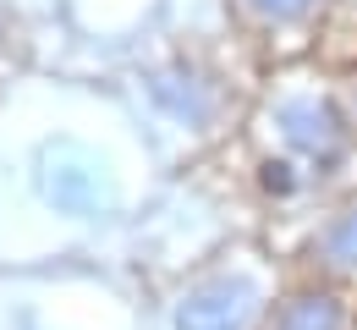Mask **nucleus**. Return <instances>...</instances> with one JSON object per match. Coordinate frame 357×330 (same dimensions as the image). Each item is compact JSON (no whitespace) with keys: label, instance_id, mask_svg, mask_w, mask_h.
<instances>
[{"label":"nucleus","instance_id":"obj_2","mask_svg":"<svg viewBox=\"0 0 357 330\" xmlns=\"http://www.w3.org/2000/svg\"><path fill=\"white\" fill-rule=\"evenodd\" d=\"M275 330H341V303L330 292H303L280 308Z\"/></svg>","mask_w":357,"mask_h":330},{"label":"nucleus","instance_id":"obj_3","mask_svg":"<svg viewBox=\"0 0 357 330\" xmlns=\"http://www.w3.org/2000/svg\"><path fill=\"white\" fill-rule=\"evenodd\" d=\"M330 259H335V264H357V215L330 237Z\"/></svg>","mask_w":357,"mask_h":330},{"label":"nucleus","instance_id":"obj_1","mask_svg":"<svg viewBox=\"0 0 357 330\" xmlns=\"http://www.w3.org/2000/svg\"><path fill=\"white\" fill-rule=\"evenodd\" d=\"M248 314H253V286L215 281V286H198L176 308V330H242Z\"/></svg>","mask_w":357,"mask_h":330}]
</instances>
